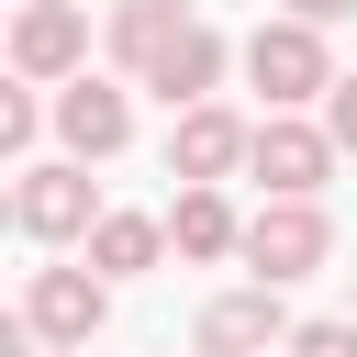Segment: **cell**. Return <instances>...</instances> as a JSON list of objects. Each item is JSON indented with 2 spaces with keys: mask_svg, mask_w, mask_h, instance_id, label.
<instances>
[{
  "mask_svg": "<svg viewBox=\"0 0 357 357\" xmlns=\"http://www.w3.org/2000/svg\"><path fill=\"white\" fill-rule=\"evenodd\" d=\"M245 89H268V112L324 100V89H335V67H324V22H301V11L257 22V33H245Z\"/></svg>",
  "mask_w": 357,
  "mask_h": 357,
  "instance_id": "1",
  "label": "cell"
},
{
  "mask_svg": "<svg viewBox=\"0 0 357 357\" xmlns=\"http://www.w3.org/2000/svg\"><path fill=\"white\" fill-rule=\"evenodd\" d=\"M11 223H22L33 245H89V223H100L89 156H56V167H33V156H22V178H11Z\"/></svg>",
  "mask_w": 357,
  "mask_h": 357,
  "instance_id": "2",
  "label": "cell"
},
{
  "mask_svg": "<svg viewBox=\"0 0 357 357\" xmlns=\"http://www.w3.org/2000/svg\"><path fill=\"white\" fill-rule=\"evenodd\" d=\"M324 257H335L324 201H279V190H268V201L245 212V268H257V279H279V290H290V279H312Z\"/></svg>",
  "mask_w": 357,
  "mask_h": 357,
  "instance_id": "3",
  "label": "cell"
},
{
  "mask_svg": "<svg viewBox=\"0 0 357 357\" xmlns=\"http://www.w3.org/2000/svg\"><path fill=\"white\" fill-rule=\"evenodd\" d=\"M335 156H346V145H335V123H301V112H268V123H257V156H245V167H257V178H268L279 201H324Z\"/></svg>",
  "mask_w": 357,
  "mask_h": 357,
  "instance_id": "4",
  "label": "cell"
},
{
  "mask_svg": "<svg viewBox=\"0 0 357 357\" xmlns=\"http://www.w3.org/2000/svg\"><path fill=\"white\" fill-rule=\"evenodd\" d=\"M11 67L45 78V89H67V78L89 67V11H78V0H22V22H11Z\"/></svg>",
  "mask_w": 357,
  "mask_h": 357,
  "instance_id": "5",
  "label": "cell"
},
{
  "mask_svg": "<svg viewBox=\"0 0 357 357\" xmlns=\"http://www.w3.org/2000/svg\"><path fill=\"white\" fill-rule=\"evenodd\" d=\"M245 156H257V123H234L223 100L167 112V178H234Z\"/></svg>",
  "mask_w": 357,
  "mask_h": 357,
  "instance_id": "6",
  "label": "cell"
},
{
  "mask_svg": "<svg viewBox=\"0 0 357 357\" xmlns=\"http://www.w3.org/2000/svg\"><path fill=\"white\" fill-rule=\"evenodd\" d=\"M22 312H33L45 346H89V335L112 324V279H100V268H33Z\"/></svg>",
  "mask_w": 357,
  "mask_h": 357,
  "instance_id": "7",
  "label": "cell"
},
{
  "mask_svg": "<svg viewBox=\"0 0 357 357\" xmlns=\"http://www.w3.org/2000/svg\"><path fill=\"white\" fill-rule=\"evenodd\" d=\"M56 145H67V156H89V167H100V156H123V145H134V100H123L112 78H89V67H78V78L56 89Z\"/></svg>",
  "mask_w": 357,
  "mask_h": 357,
  "instance_id": "8",
  "label": "cell"
},
{
  "mask_svg": "<svg viewBox=\"0 0 357 357\" xmlns=\"http://www.w3.org/2000/svg\"><path fill=\"white\" fill-rule=\"evenodd\" d=\"M301 324L279 312V279H257V290H223L212 312H201V357H257V346H290Z\"/></svg>",
  "mask_w": 357,
  "mask_h": 357,
  "instance_id": "9",
  "label": "cell"
},
{
  "mask_svg": "<svg viewBox=\"0 0 357 357\" xmlns=\"http://www.w3.org/2000/svg\"><path fill=\"white\" fill-rule=\"evenodd\" d=\"M167 245H178L190 268H212V257H245V223H234L223 178H178V201H167Z\"/></svg>",
  "mask_w": 357,
  "mask_h": 357,
  "instance_id": "10",
  "label": "cell"
},
{
  "mask_svg": "<svg viewBox=\"0 0 357 357\" xmlns=\"http://www.w3.org/2000/svg\"><path fill=\"white\" fill-rule=\"evenodd\" d=\"M223 67H234V45H223L212 22H190V33H178L156 67H145V89H156L167 112H190V100H212V89H223Z\"/></svg>",
  "mask_w": 357,
  "mask_h": 357,
  "instance_id": "11",
  "label": "cell"
},
{
  "mask_svg": "<svg viewBox=\"0 0 357 357\" xmlns=\"http://www.w3.org/2000/svg\"><path fill=\"white\" fill-rule=\"evenodd\" d=\"M190 22H201L190 0H112V56H123V67L145 78V67H156V56H167V45H178Z\"/></svg>",
  "mask_w": 357,
  "mask_h": 357,
  "instance_id": "12",
  "label": "cell"
},
{
  "mask_svg": "<svg viewBox=\"0 0 357 357\" xmlns=\"http://www.w3.org/2000/svg\"><path fill=\"white\" fill-rule=\"evenodd\" d=\"M167 257V212H100L89 223V268L100 279H134V268H156Z\"/></svg>",
  "mask_w": 357,
  "mask_h": 357,
  "instance_id": "13",
  "label": "cell"
},
{
  "mask_svg": "<svg viewBox=\"0 0 357 357\" xmlns=\"http://www.w3.org/2000/svg\"><path fill=\"white\" fill-rule=\"evenodd\" d=\"M33 89H45V78H22V89H0V156H22V145H33L45 123H56V112H45Z\"/></svg>",
  "mask_w": 357,
  "mask_h": 357,
  "instance_id": "14",
  "label": "cell"
},
{
  "mask_svg": "<svg viewBox=\"0 0 357 357\" xmlns=\"http://www.w3.org/2000/svg\"><path fill=\"white\" fill-rule=\"evenodd\" d=\"M290 357H357V312H346V324H301Z\"/></svg>",
  "mask_w": 357,
  "mask_h": 357,
  "instance_id": "15",
  "label": "cell"
},
{
  "mask_svg": "<svg viewBox=\"0 0 357 357\" xmlns=\"http://www.w3.org/2000/svg\"><path fill=\"white\" fill-rule=\"evenodd\" d=\"M324 123H335V145L357 156V78H335V89H324Z\"/></svg>",
  "mask_w": 357,
  "mask_h": 357,
  "instance_id": "16",
  "label": "cell"
},
{
  "mask_svg": "<svg viewBox=\"0 0 357 357\" xmlns=\"http://www.w3.org/2000/svg\"><path fill=\"white\" fill-rule=\"evenodd\" d=\"M290 11H301V22H346L357 0H290Z\"/></svg>",
  "mask_w": 357,
  "mask_h": 357,
  "instance_id": "17",
  "label": "cell"
},
{
  "mask_svg": "<svg viewBox=\"0 0 357 357\" xmlns=\"http://www.w3.org/2000/svg\"><path fill=\"white\" fill-rule=\"evenodd\" d=\"M45 357H89V346H45Z\"/></svg>",
  "mask_w": 357,
  "mask_h": 357,
  "instance_id": "18",
  "label": "cell"
}]
</instances>
